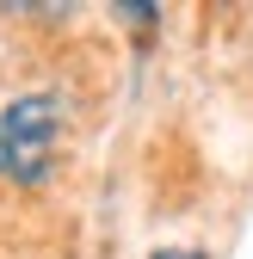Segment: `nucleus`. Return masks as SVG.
Returning <instances> with one entry per match:
<instances>
[{
    "mask_svg": "<svg viewBox=\"0 0 253 259\" xmlns=\"http://www.w3.org/2000/svg\"><path fill=\"white\" fill-rule=\"evenodd\" d=\"M56 136H62V99H50V93L13 99L0 111V179L37 185L56 160Z\"/></svg>",
    "mask_w": 253,
    "mask_h": 259,
    "instance_id": "f257e3e1",
    "label": "nucleus"
},
{
    "mask_svg": "<svg viewBox=\"0 0 253 259\" xmlns=\"http://www.w3.org/2000/svg\"><path fill=\"white\" fill-rule=\"evenodd\" d=\"M154 259H198V253H154Z\"/></svg>",
    "mask_w": 253,
    "mask_h": 259,
    "instance_id": "f03ea898",
    "label": "nucleus"
}]
</instances>
